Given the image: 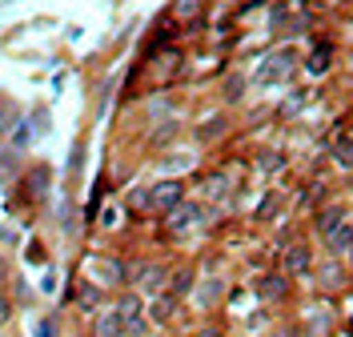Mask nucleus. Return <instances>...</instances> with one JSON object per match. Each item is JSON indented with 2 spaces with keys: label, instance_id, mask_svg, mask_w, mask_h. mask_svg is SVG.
Listing matches in <instances>:
<instances>
[{
  "label": "nucleus",
  "instance_id": "20",
  "mask_svg": "<svg viewBox=\"0 0 353 337\" xmlns=\"http://www.w3.org/2000/svg\"><path fill=\"white\" fill-rule=\"evenodd\" d=\"M241 89H245V76H229L225 81V96L229 101H241Z\"/></svg>",
  "mask_w": 353,
  "mask_h": 337
},
{
  "label": "nucleus",
  "instance_id": "21",
  "mask_svg": "<svg viewBox=\"0 0 353 337\" xmlns=\"http://www.w3.org/2000/svg\"><path fill=\"white\" fill-rule=\"evenodd\" d=\"M321 281H325V285H341V269H337V265H325V269H321Z\"/></svg>",
  "mask_w": 353,
  "mask_h": 337
},
{
  "label": "nucleus",
  "instance_id": "17",
  "mask_svg": "<svg viewBox=\"0 0 353 337\" xmlns=\"http://www.w3.org/2000/svg\"><path fill=\"white\" fill-rule=\"evenodd\" d=\"M333 157H337V165L353 169V141H350V136H341V141L333 145Z\"/></svg>",
  "mask_w": 353,
  "mask_h": 337
},
{
  "label": "nucleus",
  "instance_id": "19",
  "mask_svg": "<svg viewBox=\"0 0 353 337\" xmlns=\"http://www.w3.org/2000/svg\"><path fill=\"white\" fill-rule=\"evenodd\" d=\"M201 4H205V0H176L173 12L181 17V21H189V17H197V12H201Z\"/></svg>",
  "mask_w": 353,
  "mask_h": 337
},
{
  "label": "nucleus",
  "instance_id": "4",
  "mask_svg": "<svg viewBox=\"0 0 353 337\" xmlns=\"http://www.w3.org/2000/svg\"><path fill=\"white\" fill-rule=\"evenodd\" d=\"M132 289H141V293H165V285H169V269L165 265H132Z\"/></svg>",
  "mask_w": 353,
  "mask_h": 337
},
{
  "label": "nucleus",
  "instance_id": "18",
  "mask_svg": "<svg viewBox=\"0 0 353 337\" xmlns=\"http://www.w3.org/2000/svg\"><path fill=\"white\" fill-rule=\"evenodd\" d=\"M309 72H313V76H321V72H325V68H330V48H317V52H313V57H309Z\"/></svg>",
  "mask_w": 353,
  "mask_h": 337
},
{
  "label": "nucleus",
  "instance_id": "25",
  "mask_svg": "<svg viewBox=\"0 0 353 337\" xmlns=\"http://www.w3.org/2000/svg\"><path fill=\"white\" fill-rule=\"evenodd\" d=\"M350 329H353V321H350Z\"/></svg>",
  "mask_w": 353,
  "mask_h": 337
},
{
  "label": "nucleus",
  "instance_id": "10",
  "mask_svg": "<svg viewBox=\"0 0 353 337\" xmlns=\"http://www.w3.org/2000/svg\"><path fill=\"white\" fill-rule=\"evenodd\" d=\"M281 265H285V273L301 277V273L309 269V249H305V245H289V249H285V261H281Z\"/></svg>",
  "mask_w": 353,
  "mask_h": 337
},
{
  "label": "nucleus",
  "instance_id": "22",
  "mask_svg": "<svg viewBox=\"0 0 353 337\" xmlns=\"http://www.w3.org/2000/svg\"><path fill=\"white\" fill-rule=\"evenodd\" d=\"M273 209H277V197H269V201L257 209V217H273Z\"/></svg>",
  "mask_w": 353,
  "mask_h": 337
},
{
  "label": "nucleus",
  "instance_id": "1",
  "mask_svg": "<svg viewBox=\"0 0 353 337\" xmlns=\"http://www.w3.org/2000/svg\"><path fill=\"white\" fill-rule=\"evenodd\" d=\"M293 68H297V57H293V48H281V52H273V57H265L261 68L253 72V81L257 85H281L293 76Z\"/></svg>",
  "mask_w": 353,
  "mask_h": 337
},
{
  "label": "nucleus",
  "instance_id": "3",
  "mask_svg": "<svg viewBox=\"0 0 353 337\" xmlns=\"http://www.w3.org/2000/svg\"><path fill=\"white\" fill-rule=\"evenodd\" d=\"M185 201V185L181 181H157L153 189H149V205H153L157 213H173L176 205Z\"/></svg>",
  "mask_w": 353,
  "mask_h": 337
},
{
  "label": "nucleus",
  "instance_id": "13",
  "mask_svg": "<svg viewBox=\"0 0 353 337\" xmlns=\"http://www.w3.org/2000/svg\"><path fill=\"white\" fill-rule=\"evenodd\" d=\"M77 305H81V309H97V305H101V285L85 281V285H81V293H77Z\"/></svg>",
  "mask_w": 353,
  "mask_h": 337
},
{
  "label": "nucleus",
  "instance_id": "14",
  "mask_svg": "<svg viewBox=\"0 0 353 337\" xmlns=\"http://www.w3.org/2000/svg\"><path fill=\"white\" fill-rule=\"evenodd\" d=\"M189 285H193V273H189V269H176L173 277H169V285H165V289L173 293V297H185V293H189Z\"/></svg>",
  "mask_w": 353,
  "mask_h": 337
},
{
  "label": "nucleus",
  "instance_id": "7",
  "mask_svg": "<svg viewBox=\"0 0 353 337\" xmlns=\"http://www.w3.org/2000/svg\"><path fill=\"white\" fill-rule=\"evenodd\" d=\"M92 273L101 277V285H121V281H125V265L112 261V257H97V261H92Z\"/></svg>",
  "mask_w": 353,
  "mask_h": 337
},
{
  "label": "nucleus",
  "instance_id": "11",
  "mask_svg": "<svg viewBox=\"0 0 353 337\" xmlns=\"http://www.w3.org/2000/svg\"><path fill=\"white\" fill-rule=\"evenodd\" d=\"M173 309H176L173 293H153V301H149V317H153V321H169Z\"/></svg>",
  "mask_w": 353,
  "mask_h": 337
},
{
  "label": "nucleus",
  "instance_id": "15",
  "mask_svg": "<svg viewBox=\"0 0 353 337\" xmlns=\"http://www.w3.org/2000/svg\"><path fill=\"white\" fill-rule=\"evenodd\" d=\"M341 217H345V213H341V205H330V209L317 217V229H321V237H325L330 229H337V225H341Z\"/></svg>",
  "mask_w": 353,
  "mask_h": 337
},
{
  "label": "nucleus",
  "instance_id": "8",
  "mask_svg": "<svg viewBox=\"0 0 353 337\" xmlns=\"http://www.w3.org/2000/svg\"><path fill=\"white\" fill-rule=\"evenodd\" d=\"M48 181H52V169H48V165L28 169V173H24V189H28V197H44V193H48Z\"/></svg>",
  "mask_w": 353,
  "mask_h": 337
},
{
  "label": "nucleus",
  "instance_id": "16",
  "mask_svg": "<svg viewBox=\"0 0 353 337\" xmlns=\"http://www.w3.org/2000/svg\"><path fill=\"white\" fill-rule=\"evenodd\" d=\"M221 133H225V116H209L197 129V141H213V136H221Z\"/></svg>",
  "mask_w": 353,
  "mask_h": 337
},
{
  "label": "nucleus",
  "instance_id": "9",
  "mask_svg": "<svg viewBox=\"0 0 353 337\" xmlns=\"http://www.w3.org/2000/svg\"><path fill=\"white\" fill-rule=\"evenodd\" d=\"M325 245L333 249V253H350L353 249V225H337V229H330V233H325Z\"/></svg>",
  "mask_w": 353,
  "mask_h": 337
},
{
  "label": "nucleus",
  "instance_id": "2",
  "mask_svg": "<svg viewBox=\"0 0 353 337\" xmlns=\"http://www.w3.org/2000/svg\"><path fill=\"white\" fill-rule=\"evenodd\" d=\"M121 321H125V337H141L145 334V305H141V297L137 293H121V301L112 305Z\"/></svg>",
  "mask_w": 353,
  "mask_h": 337
},
{
  "label": "nucleus",
  "instance_id": "12",
  "mask_svg": "<svg viewBox=\"0 0 353 337\" xmlns=\"http://www.w3.org/2000/svg\"><path fill=\"white\" fill-rule=\"evenodd\" d=\"M257 297H265V301H281V297H285V277H277V273L261 277V281H257Z\"/></svg>",
  "mask_w": 353,
  "mask_h": 337
},
{
  "label": "nucleus",
  "instance_id": "6",
  "mask_svg": "<svg viewBox=\"0 0 353 337\" xmlns=\"http://www.w3.org/2000/svg\"><path fill=\"white\" fill-rule=\"evenodd\" d=\"M201 217H205V213H201L197 205H176L173 213H169V229H173V233H185V229H193V225H201Z\"/></svg>",
  "mask_w": 353,
  "mask_h": 337
},
{
  "label": "nucleus",
  "instance_id": "5",
  "mask_svg": "<svg viewBox=\"0 0 353 337\" xmlns=\"http://www.w3.org/2000/svg\"><path fill=\"white\" fill-rule=\"evenodd\" d=\"M92 337H125V321L117 309H105V314L92 317Z\"/></svg>",
  "mask_w": 353,
  "mask_h": 337
},
{
  "label": "nucleus",
  "instance_id": "24",
  "mask_svg": "<svg viewBox=\"0 0 353 337\" xmlns=\"http://www.w3.org/2000/svg\"><path fill=\"white\" fill-rule=\"evenodd\" d=\"M277 337H289V334H277Z\"/></svg>",
  "mask_w": 353,
  "mask_h": 337
},
{
  "label": "nucleus",
  "instance_id": "23",
  "mask_svg": "<svg viewBox=\"0 0 353 337\" xmlns=\"http://www.w3.org/2000/svg\"><path fill=\"white\" fill-rule=\"evenodd\" d=\"M8 317H12V305H8V301H4V297H0V325H4V321H8Z\"/></svg>",
  "mask_w": 353,
  "mask_h": 337
}]
</instances>
